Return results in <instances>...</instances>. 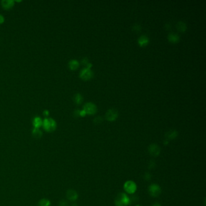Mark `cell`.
<instances>
[{"label":"cell","mask_w":206,"mask_h":206,"mask_svg":"<svg viewBox=\"0 0 206 206\" xmlns=\"http://www.w3.org/2000/svg\"><path fill=\"white\" fill-rule=\"evenodd\" d=\"M149 41V39L146 35H141L138 39L139 44L141 46H144V45H147Z\"/></svg>","instance_id":"12"},{"label":"cell","mask_w":206,"mask_h":206,"mask_svg":"<svg viewBox=\"0 0 206 206\" xmlns=\"http://www.w3.org/2000/svg\"><path fill=\"white\" fill-rule=\"evenodd\" d=\"M147 190L149 194L152 197H157L162 193V189L157 184H151Z\"/></svg>","instance_id":"4"},{"label":"cell","mask_w":206,"mask_h":206,"mask_svg":"<svg viewBox=\"0 0 206 206\" xmlns=\"http://www.w3.org/2000/svg\"><path fill=\"white\" fill-rule=\"evenodd\" d=\"M177 135L178 132L176 130H170L166 134L167 139H174Z\"/></svg>","instance_id":"16"},{"label":"cell","mask_w":206,"mask_h":206,"mask_svg":"<svg viewBox=\"0 0 206 206\" xmlns=\"http://www.w3.org/2000/svg\"><path fill=\"white\" fill-rule=\"evenodd\" d=\"M86 112H85V111L84 110V109H82V110H80V114H79V116H82V117H84V116H85V115H86Z\"/></svg>","instance_id":"24"},{"label":"cell","mask_w":206,"mask_h":206,"mask_svg":"<svg viewBox=\"0 0 206 206\" xmlns=\"http://www.w3.org/2000/svg\"><path fill=\"white\" fill-rule=\"evenodd\" d=\"M86 114H93L97 111V107L96 105L92 102H87L84 106L83 109Z\"/></svg>","instance_id":"7"},{"label":"cell","mask_w":206,"mask_h":206,"mask_svg":"<svg viewBox=\"0 0 206 206\" xmlns=\"http://www.w3.org/2000/svg\"><path fill=\"white\" fill-rule=\"evenodd\" d=\"M80 77L84 80H88L93 76V72L91 68L85 67L80 72Z\"/></svg>","instance_id":"5"},{"label":"cell","mask_w":206,"mask_h":206,"mask_svg":"<svg viewBox=\"0 0 206 206\" xmlns=\"http://www.w3.org/2000/svg\"><path fill=\"white\" fill-rule=\"evenodd\" d=\"M135 206H141V205H136Z\"/></svg>","instance_id":"29"},{"label":"cell","mask_w":206,"mask_h":206,"mask_svg":"<svg viewBox=\"0 0 206 206\" xmlns=\"http://www.w3.org/2000/svg\"><path fill=\"white\" fill-rule=\"evenodd\" d=\"M116 206H128L131 204V199L125 193H120L114 200Z\"/></svg>","instance_id":"1"},{"label":"cell","mask_w":206,"mask_h":206,"mask_svg":"<svg viewBox=\"0 0 206 206\" xmlns=\"http://www.w3.org/2000/svg\"><path fill=\"white\" fill-rule=\"evenodd\" d=\"M43 114H44V116L47 117V116H49L50 113H49V111L48 110H45V111H44V112H43Z\"/></svg>","instance_id":"27"},{"label":"cell","mask_w":206,"mask_h":206,"mask_svg":"<svg viewBox=\"0 0 206 206\" xmlns=\"http://www.w3.org/2000/svg\"><path fill=\"white\" fill-rule=\"evenodd\" d=\"M167 38L170 42L176 43L179 41L180 36L176 33H170L167 36Z\"/></svg>","instance_id":"11"},{"label":"cell","mask_w":206,"mask_h":206,"mask_svg":"<svg viewBox=\"0 0 206 206\" xmlns=\"http://www.w3.org/2000/svg\"><path fill=\"white\" fill-rule=\"evenodd\" d=\"M123 189L127 193L132 195L136 192L137 190V186L134 181L128 180L124 183Z\"/></svg>","instance_id":"3"},{"label":"cell","mask_w":206,"mask_h":206,"mask_svg":"<svg viewBox=\"0 0 206 206\" xmlns=\"http://www.w3.org/2000/svg\"><path fill=\"white\" fill-rule=\"evenodd\" d=\"M148 151L151 155L156 157L158 156L160 153V148L159 146L156 144H151L148 147Z\"/></svg>","instance_id":"8"},{"label":"cell","mask_w":206,"mask_h":206,"mask_svg":"<svg viewBox=\"0 0 206 206\" xmlns=\"http://www.w3.org/2000/svg\"><path fill=\"white\" fill-rule=\"evenodd\" d=\"M51 201L47 198L41 199L38 204V206H50Z\"/></svg>","instance_id":"19"},{"label":"cell","mask_w":206,"mask_h":206,"mask_svg":"<svg viewBox=\"0 0 206 206\" xmlns=\"http://www.w3.org/2000/svg\"><path fill=\"white\" fill-rule=\"evenodd\" d=\"M42 127L45 131L52 132L56 130L57 123L52 118H45L42 121Z\"/></svg>","instance_id":"2"},{"label":"cell","mask_w":206,"mask_h":206,"mask_svg":"<svg viewBox=\"0 0 206 206\" xmlns=\"http://www.w3.org/2000/svg\"><path fill=\"white\" fill-rule=\"evenodd\" d=\"M152 206H162V205L160 204V203H158V202H155L154 203Z\"/></svg>","instance_id":"28"},{"label":"cell","mask_w":206,"mask_h":206,"mask_svg":"<svg viewBox=\"0 0 206 206\" xmlns=\"http://www.w3.org/2000/svg\"><path fill=\"white\" fill-rule=\"evenodd\" d=\"M177 29L181 31V32H183V31H185L187 29V25L185 23V22H183V21H178L177 22Z\"/></svg>","instance_id":"14"},{"label":"cell","mask_w":206,"mask_h":206,"mask_svg":"<svg viewBox=\"0 0 206 206\" xmlns=\"http://www.w3.org/2000/svg\"><path fill=\"white\" fill-rule=\"evenodd\" d=\"M4 22V16L3 15H0V24H3Z\"/></svg>","instance_id":"26"},{"label":"cell","mask_w":206,"mask_h":206,"mask_svg":"<svg viewBox=\"0 0 206 206\" xmlns=\"http://www.w3.org/2000/svg\"><path fill=\"white\" fill-rule=\"evenodd\" d=\"M118 116H119L118 111L114 108H111L107 111L105 117L108 121L112 122L115 120L118 117Z\"/></svg>","instance_id":"6"},{"label":"cell","mask_w":206,"mask_h":206,"mask_svg":"<svg viewBox=\"0 0 206 206\" xmlns=\"http://www.w3.org/2000/svg\"><path fill=\"white\" fill-rule=\"evenodd\" d=\"M33 125L34 127V128H38L39 129L40 127L42 126V120L39 117H36L34 118L33 120Z\"/></svg>","instance_id":"13"},{"label":"cell","mask_w":206,"mask_h":206,"mask_svg":"<svg viewBox=\"0 0 206 206\" xmlns=\"http://www.w3.org/2000/svg\"><path fill=\"white\" fill-rule=\"evenodd\" d=\"M67 198L71 201H75L78 198V194L77 192L73 189H70L67 190L66 193Z\"/></svg>","instance_id":"9"},{"label":"cell","mask_w":206,"mask_h":206,"mask_svg":"<svg viewBox=\"0 0 206 206\" xmlns=\"http://www.w3.org/2000/svg\"><path fill=\"white\" fill-rule=\"evenodd\" d=\"M142 27L139 24H135L132 26V30L135 31H139L141 30Z\"/></svg>","instance_id":"20"},{"label":"cell","mask_w":206,"mask_h":206,"mask_svg":"<svg viewBox=\"0 0 206 206\" xmlns=\"http://www.w3.org/2000/svg\"><path fill=\"white\" fill-rule=\"evenodd\" d=\"M103 119L101 116H97L94 119V122L96 123H100L102 122Z\"/></svg>","instance_id":"21"},{"label":"cell","mask_w":206,"mask_h":206,"mask_svg":"<svg viewBox=\"0 0 206 206\" xmlns=\"http://www.w3.org/2000/svg\"><path fill=\"white\" fill-rule=\"evenodd\" d=\"M84 100V97L80 93H77L74 96V101L76 104L79 105L82 104V102Z\"/></svg>","instance_id":"17"},{"label":"cell","mask_w":206,"mask_h":206,"mask_svg":"<svg viewBox=\"0 0 206 206\" xmlns=\"http://www.w3.org/2000/svg\"><path fill=\"white\" fill-rule=\"evenodd\" d=\"M81 62H82V64L87 65L89 63V60H88V59L87 58H86V57H85V58H83L82 59Z\"/></svg>","instance_id":"23"},{"label":"cell","mask_w":206,"mask_h":206,"mask_svg":"<svg viewBox=\"0 0 206 206\" xmlns=\"http://www.w3.org/2000/svg\"><path fill=\"white\" fill-rule=\"evenodd\" d=\"M32 135L36 139H40L42 135V132L38 128H33L32 131Z\"/></svg>","instance_id":"18"},{"label":"cell","mask_w":206,"mask_h":206,"mask_svg":"<svg viewBox=\"0 0 206 206\" xmlns=\"http://www.w3.org/2000/svg\"><path fill=\"white\" fill-rule=\"evenodd\" d=\"M59 206H69V204H68V203L65 200L61 201L59 202Z\"/></svg>","instance_id":"22"},{"label":"cell","mask_w":206,"mask_h":206,"mask_svg":"<svg viewBox=\"0 0 206 206\" xmlns=\"http://www.w3.org/2000/svg\"><path fill=\"white\" fill-rule=\"evenodd\" d=\"M79 114H80V110H79V109H76V110L74 111V115L76 117L80 116H79Z\"/></svg>","instance_id":"25"},{"label":"cell","mask_w":206,"mask_h":206,"mask_svg":"<svg viewBox=\"0 0 206 206\" xmlns=\"http://www.w3.org/2000/svg\"><path fill=\"white\" fill-rule=\"evenodd\" d=\"M68 65L72 70H75L79 67V62L76 59H72L68 63Z\"/></svg>","instance_id":"15"},{"label":"cell","mask_w":206,"mask_h":206,"mask_svg":"<svg viewBox=\"0 0 206 206\" xmlns=\"http://www.w3.org/2000/svg\"><path fill=\"white\" fill-rule=\"evenodd\" d=\"M2 7L6 10H9L12 9L15 4V1L13 0H3L1 2Z\"/></svg>","instance_id":"10"}]
</instances>
